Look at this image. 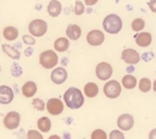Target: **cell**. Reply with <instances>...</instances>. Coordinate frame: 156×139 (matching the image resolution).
I'll return each instance as SVG.
<instances>
[{
	"mask_svg": "<svg viewBox=\"0 0 156 139\" xmlns=\"http://www.w3.org/2000/svg\"><path fill=\"white\" fill-rule=\"evenodd\" d=\"M63 102L66 104L67 107L72 110L80 109L84 104V95L80 89L71 87L63 93Z\"/></svg>",
	"mask_w": 156,
	"mask_h": 139,
	"instance_id": "6da1fadb",
	"label": "cell"
},
{
	"mask_svg": "<svg viewBox=\"0 0 156 139\" xmlns=\"http://www.w3.org/2000/svg\"><path fill=\"white\" fill-rule=\"evenodd\" d=\"M123 26L122 18L116 15V13H110L107 15L104 21H102V28L105 32H107L108 34H117L121 32Z\"/></svg>",
	"mask_w": 156,
	"mask_h": 139,
	"instance_id": "7a4b0ae2",
	"label": "cell"
},
{
	"mask_svg": "<svg viewBox=\"0 0 156 139\" xmlns=\"http://www.w3.org/2000/svg\"><path fill=\"white\" fill-rule=\"evenodd\" d=\"M58 62V56L54 50H45L39 55V63L46 68L51 70L54 68Z\"/></svg>",
	"mask_w": 156,
	"mask_h": 139,
	"instance_id": "3957f363",
	"label": "cell"
},
{
	"mask_svg": "<svg viewBox=\"0 0 156 139\" xmlns=\"http://www.w3.org/2000/svg\"><path fill=\"white\" fill-rule=\"evenodd\" d=\"M28 30L33 37H43L48 30V23L44 20L35 18L29 22Z\"/></svg>",
	"mask_w": 156,
	"mask_h": 139,
	"instance_id": "277c9868",
	"label": "cell"
},
{
	"mask_svg": "<svg viewBox=\"0 0 156 139\" xmlns=\"http://www.w3.org/2000/svg\"><path fill=\"white\" fill-rule=\"evenodd\" d=\"M121 91H122V85L116 79L107 80L105 83V85H104V94L108 99H116V98H118L121 95Z\"/></svg>",
	"mask_w": 156,
	"mask_h": 139,
	"instance_id": "5b68a950",
	"label": "cell"
},
{
	"mask_svg": "<svg viewBox=\"0 0 156 139\" xmlns=\"http://www.w3.org/2000/svg\"><path fill=\"white\" fill-rule=\"evenodd\" d=\"M20 122H21V116L17 111H10L5 115L4 119H2V123L5 126V128L10 129V130H13V129H17L18 126H20Z\"/></svg>",
	"mask_w": 156,
	"mask_h": 139,
	"instance_id": "8992f818",
	"label": "cell"
},
{
	"mask_svg": "<svg viewBox=\"0 0 156 139\" xmlns=\"http://www.w3.org/2000/svg\"><path fill=\"white\" fill-rule=\"evenodd\" d=\"M112 66L108 62H100L96 65L95 68V74L100 80H108L112 76Z\"/></svg>",
	"mask_w": 156,
	"mask_h": 139,
	"instance_id": "52a82bcc",
	"label": "cell"
},
{
	"mask_svg": "<svg viewBox=\"0 0 156 139\" xmlns=\"http://www.w3.org/2000/svg\"><path fill=\"white\" fill-rule=\"evenodd\" d=\"M46 110L50 115L57 116L63 111V101L58 98H51L46 101Z\"/></svg>",
	"mask_w": 156,
	"mask_h": 139,
	"instance_id": "ba28073f",
	"label": "cell"
},
{
	"mask_svg": "<svg viewBox=\"0 0 156 139\" xmlns=\"http://www.w3.org/2000/svg\"><path fill=\"white\" fill-rule=\"evenodd\" d=\"M105 34L100 29H93L87 34V43L91 46H99L104 43Z\"/></svg>",
	"mask_w": 156,
	"mask_h": 139,
	"instance_id": "9c48e42d",
	"label": "cell"
},
{
	"mask_svg": "<svg viewBox=\"0 0 156 139\" xmlns=\"http://www.w3.org/2000/svg\"><path fill=\"white\" fill-rule=\"evenodd\" d=\"M121 59L128 63V65H136L139 61H140V55L136 50L134 49H130V48H127L122 51L121 54Z\"/></svg>",
	"mask_w": 156,
	"mask_h": 139,
	"instance_id": "30bf717a",
	"label": "cell"
},
{
	"mask_svg": "<svg viewBox=\"0 0 156 139\" xmlns=\"http://www.w3.org/2000/svg\"><path fill=\"white\" fill-rule=\"evenodd\" d=\"M67 77H68V73H67V71L63 67H56L50 73V79H51V82L54 84H62V83H65Z\"/></svg>",
	"mask_w": 156,
	"mask_h": 139,
	"instance_id": "8fae6325",
	"label": "cell"
},
{
	"mask_svg": "<svg viewBox=\"0 0 156 139\" xmlns=\"http://www.w3.org/2000/svg\"><path fill=\"white\" fill-rule=\"evenodd\" d=\"M117 126L121 130H129L134 126V118L129 113H122L117 118Z\"/></svg>",
	"mask_w": 156,
	"mask_h": 139,
	"instance_id": "7c38bea8",
	"label": "cell"
},
{
	"mask_svg": "<svg viewBox=\"0 0 156 139\" xmlns=\"http://www.w3.org/2000/svg\"><path fill=\"white\" fill-rule=\"evenodd\" d=\"M13 98H15V94H13L12 88H10L9 85H0V104L1 105H7L12 102Z\"/></svg>",
	"mask_w": 156,
	"mask_h": 139,
	"instance_id": "4fadbf2b",
	"label": "cell"
},
{
	"mask_svg": "<svg viewBox=\"0 0 156 139\" xmlns=\"http://www.w3.org/2000/svg\"><path fill=\"white\" fill-rule=\"evenodd\" d=\"M151 41H152V35L149 32H141V33L135 34V43L140 48L149 46L151 44Z\"/></svg>",
	"mask_w": 156,
	"mask_h": 139,
	"instance_id": "5bb4252c",
	"label": "cell"
},
{
	"mask_svg": "<svg viewBox=\"0 0 156 139\" xmlns=\"http://www.w3.org/2000/svg\"><path fill=\"white\" fill-rule=\"evenodd\" d=\"M37 90H38L37 83L33 82V80L26 82V83L22 85V89H21L23 96H26V98H32V96H34V94L37 93Z\"/></svg>",
	"mask_w": 156,
	"mask_h": 139,
	"instance_id": "9a60e30c",
	"label": "cell"
},
{
	"mask_svg": "<svg viewBox=\"0 0 156 139\" xmlns=\"http://www.w3.org/2000/svg\"><path fill=\"white\" fill-rule=\"evenodd\" d=\"M82 29L77 24H68L66 28V35L69 40H78L80 38Z\"/></svg>",
	"mask_w": 156,
	"mask_h": 139,
	"instance_id": "2e32d148",
	"label": "cell"
},
{
	"mask_svg": "<svg viewBox=\"0 0 156 139\" xmlns=\"http://www.w3.org/2000/svg\"><path fill=\"white\" fill-rule=\"evenodd\" d=\"M62 11V5L58 0H50L48 4V13L51 17H57Z\"/></svg>",
	"mask_w": 156,
	"mask_h": 139,
	"instance_id": "e0dca14e",
	"label": "cell"
},
{
	"mask_svg": "<svg viewBox=\"0 0 156 139\" xmlns=\"http://www.w3.org/2000/svg\"><path fill=\"white\" fill-rule=\"evenodd\" d=\"M69 48V39L65 37H60L54 41V49L58 52H65Z\"/></svg>",
	"mask_w": 156,
	"mask_h": 139,
	"instance_id": "ac0fdd59",
	"label": "cell"
},
{
	"mask_svg": "<svg viewBox=\"0 0 156 139\" xmlns=\"http://www.w3.org/2000/svg\"><path fill=\"white\" fill-rule=\"evenodd\" d=\"M2 35H4V38H5L6 40H9V41L16 40L17 37H18V29H17L16 27H13V26H7V27H5L4 30H2Z\"/></svg>",
	"mask_w": 156,
	"mask_h": 139,
	"instance_id": "d6986e66",
	"label": "cell"
},
{
	"mask_svg": "<svg viewBox=\"0 0 156 139\" xmlns=\"http://www.w3.org/2000/svg\"><path fill=\"white\" fill-rule=\"evenodd\" d=\"M1 49H2V51H4L9 57H11V59H13V60H20L21 54H20L18 49H16V48H13V46H11V45H9V44H2V45H1Z\"/></svg>",
	"mask_w": 156,
	"mask_h": 139,
	"instance_id": "ffe728a7",
	"label": "cell"
},
{
	"mask_svg": "<svg viewBox=\"0 0 156 139\" xmlns=\"http://www.w3.org/2000/svg\"><path fill=\"white\" fill-rule=\"evenodd\" d=\"M84 94L88 98H95L99 94V87L94 82H89L84 85Z\"/></svg>",
	"mask_w": 156,
	"mask_h": 139,
	"instance_id": "44dd1931",
	"label": "cell"
},
{
	"mask_svg": "<svg viewBox=\"0 0 156 139\" xmlns=\"http://www.w3.org/2000/svg\"><path fill=\"white\" fill-rule=\"evenodd\" d=\"M37 126H38V128H39L40 132H43V133H48V132L51 129V121H50L49 117L43 116V117H40V118L38 119Z\"/></svg>",
	"mask_w": 156,
	"mask_h": 139,
	"instance_id": "7402d4cb",
	"label": "cell"
},
{
	"mask_svg": "<svg viewBox=\"0 0 156 139\" xmlns=\"http://www.w3.org/2000/svg\"><path fill=\"white\" fill-rule=\"evenodd\" d=\"M136 84H138L136 78L132 74H126L122 78V87L126 89H134L136 87Z\"/></svg>",
	"mask_w": 156,
	"mask_h": 139,
	"instance_id": "603a6c76",
	"label": "cell"
},
{
	"mask_svg": "<svg viewBox=\"0 0 156 139\" xmlns=\"http://www.w3.org/2000/svg\"><path fill=\"white\" fill-rule=\"evenodd\" d=\"M138 87L141 93H147L151 90V80L149 78H141L138 83Z\"/></svg>",
	"mask_w": 156,
	"mask_h": 139,
	"instance_id": "cb8c5ba5",
	"label": "cell"
},
{
	"mask_svg": "<svg viewBox=\"0 0 156 139\" xmlns=\"http://www.w3.org/2000/svg\"><path fill=\"white\" fill-rule=\"evenodd\" d=\"M130 26H132V29L134 32H140L145 27V21L143 18H135V20H133V22H132Z\"/></svg>",
	"mask_w": 156,
	"mask_h": 139,
	"instance_id": "d4e9b609",
	"label": "cell"
},
{
	"mask_svg": "<svg viewBox=\"0 0 156 139\" xmlns=\"http://www.w3.org/2000/svg\"><path fill=\"white\" fill-rule=\"evenodd\" d=\"M32 106L35 109V110H38V111H43L44 109H46V102H44L41 99H39V98H35L33 101H32Z\"/></svg>",
	"mask_w": 156,
	"mask_h": 139,
	"instance_id": "484cf974",
	"label": "cell"
},
{
	"mask_svg": "<svg viewBox=\"0 0 156 139\" xmlns=\"http://www.w3.org/2000/svg\"><path fill=\"white\" fill-rule=\"evenodd\" d=\"M90 138L91 139H106L107 138V134L105 133L104 129H95V130H93Z\"/></svg>",
	"mask_w": 156,
	"mask_h": 139,
	"instance_id": "4316f807",
	"label": "cell"
},
{
	"mask_svg": "<svg viewBox=\"0 0 156 139\" xmlns=\"http://www.w3.org/2000/svg\"><path fill=\"white\" fill-rule=\"evenodd\" d=\"M83 12H84V4H83V1L77 0L76 4H74V13L77 16H79V15H83Z\"/></svg>",
	"mask_w": 156,
	"mask_h": 139,
	"instance_id": "83f0119b",
	"label": "cell"
},
{
	"mask_svg": "<svg viewBox=\"0 0 156 139\" xmlns=\"http://www.w3.org/2000/svg\"><path fill=\"white\" fill-rule=\"evenodd\" d=\"M22 72H23V70H22V67H21L20 65L13 63V65L11 66V73H12L13 77H20V76L22 74Z\"/></svg>",
	"mask_w": 156,
	"mask_h": 139,
	"instance_id": "f1b7e54d",
	"label": "cell"
},
{
	"mask_svg": "<svg viewBox=\"0 0 156 139\" xmlns=\"http://www.w3.org/2000/svg\"><path fill=\"white\" fill-rule=\"evenodd\" d=\"M27 138L28 139H43V135L35 129H29L27 132Z\"/></svg>",
	"mask_w": 156,
	"mask_h": 139,
	"instance_id": "f546056e",
	"label": "cell"
},
{
	"mask_svg": "<svg viewBox=\"0 0 156 139\" xmlns=\"http://www.w3.org/2000/svg\"><path fill=\"white\" fill-rule=\"evenodd\" d=\"M35 37H33L32 34H24L23 37H22V40H23V43L26 44V45H34L35 44V39H34Z\"/></svg>",
	"mask_w": 156,
	"mask_h": 139,
	"instance_id": "4dcf8cb0",
	"label": "cell"
},
{
	"mask_svg": "<svg viewBox=\"0 0 156 139\" xmlns=\"http://www.w3.org/2000/svg\"><path fill=\"white\" fill-rule=\"evenodd\" d=\"M108 138H110V139H123V138H124V134H123L121 130L115 129V130H112V132L110 133Z\"/></svg>",
	"mask_w": 156,
	"mask_h": 139,
	"instance_id": "1f68e13d",
	"label": "cell"
},
{
	"mask_svg": "<svg viewBox=\"0 0 156 139\" xmlns=\"http://www.w3.org/2000/svg\"><path fill=\"white\" fill-rule=\"evenodd\" d=\"M149 9L156 13V0H150L149 1Z\"/></svg>",
	"mask_w": 156,
	"mask_h": 139,
	"instance_id": "d6a6232c",
	"label": "cell"
},
{
	"mask_svg": "<svg viewBox=\"0 0 156 139\" xmlns=\"http://www.w3.org/2000/svg\"><path fill=\"white\" fill-rule=\"evenodd\" d=\"M98 1H99V0H84V4H85L87 6H94Z\"/></svg>",
	"mask_w": 156,
	"mask_h": 139,
	"instance_id": "836d02e7",
	"label": "cell"
},
{
	"mask_svg": "<svg viewBox=\"0 0 156 139\" xmlns=\"http://www.w3.org/2000/svg\"><path fill=\"white\" fill-rule=\"evenodd\" d=\"M149 138H150V139H156V128H154V129L150 132Z\"/></svg>",
	"mask_w": 156,
	"mask_h": 139,
	"instance_id": "e575fe53",
	"label": "cell"
},
{
	"mask_svg": "<svg viewBox=\"0 0 156 139\" xmlns=\"http://www.w3.org/2000/svg\"><path fill=\"white\" fill-rule=\"evenodd\" d=\"M32 52H33V48H32V45H29V48L24 51V54H26V56H30Z\"/></svg>",
	"mask_w": 156,
	"mask_h": 139,
	"instance_id": "d590c367",
	"label": "cell"
},
{
	"mask_svg": "<svg viewBox=\"0 0 156 139\" xmlns=\"http://www.w3.org/2000/svg\"><path fill=\"white\" fill-rule=\"evenodd\" d=\"M152 89H154V91L156 93V79H155L154 83H152Z\"/></svg>",
	"mask_w": 156,
	"mask_h": 139,
	"instance_id": "8d00e7d4",
	"label": "cell"
},
{
	"mask_svg": "<svg viewBox=\"0 0 156 139\" xmlns=\"http://www.w3.org/2000/svg\"><path fill=\"white\" fill-rule=\"evenodd\" d=\"M54 138H55V139H58L60 137H58V135H51V137H50V139H54Z\"/></svg>",
	"mask_w": 156,
	"mask_h": 139,
	"instance_id": "74e56055",
	"label": "cell"
},
{
	"mask_svg": "<svg viewBox=\"0 0 156 139\" xmlns=\"http://www.w3.org/2000/svg\"><path fill=\"white\" fill-rule=\"evenodd\" d=\"M0 71H1V67H0Z\"/></svg>",
	"mask_w": 156,
	"mask_h": 139,
	"instance_id": "f35d334b",
	"label": "cell"
}]
</instances>
